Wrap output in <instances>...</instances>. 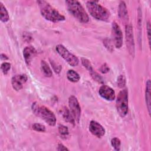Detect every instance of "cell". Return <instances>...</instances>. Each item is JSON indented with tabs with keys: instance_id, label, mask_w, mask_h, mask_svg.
I'll list each match as a JSON object with an SVG mask.
<instances>
[{
	"instance_id": "1",
	"label": "cell",
	"mask_w": 151,
	"mask_h": 151,
	"mask_svg": "<svg viewBox=\"0 0 151 151\" xmlns=\"http://www.w3.org/2000/svg\"><path fill=\"white\" fill-rule=\"evenodd\" d=\"M37 3L39 5L41 15L45 19L53 22L65 20L64 16L61 15L48 2L45 1H38Z\"/></svg>"
},
{
	"instance_id": "2",
	"label": "cell",
	"mask_w": 151,
	"mask_h": 151,
	"mask_svg": "<svg viewBox=\"0 0 151 151\" xmlns=\"http://www.w3.org/2000/svg\"><path fill=\"white\" fill-rule=\"evenodd\" d=\"M32 110L35 115L40 117L45 123L51 126H54L56 123V118L54 113L45 106L41 105L37 102L32 103Z\"/></svg>"
},
{
	"instance_id": "3",
	"label": "cell",
	"mask_w": 151,
	"mask_h": 151,
	"mask_svg": "<svg viewBox=\"0 0 151 151\" xmlns=\"http://www.w3.org/2000/svg\"><path fill=\"white\" fill-rule=\"evenodd\" d=\"M86 6L90 14L94 18L103 21H108L110 14L109 11L96 1H87Z\"/></svg>"
},
{
	"instance_id": "4",
	"label": "cell",
	"mask_w": 151,
	"mask_h": 151,
	"mask_svg": "<svg viewBox=\"0 0 151 151\" xmlns=\"http://www.w3.org/2000/svg\"><path fill=\"white\" fill-rule=\"evenodd\" d=\"M67 8L70 12L76 19L82 23H87L89 17L81 4L77 1H65Z\"/></svg>"
},
{
	"instance_id": "5",
	"label": "cell",
	"mask_w": 151,
	"mask_h": 151,
	"mask_svg": "<svg viewBox=\"0 0 151 151\" xmlns=\"http://www.w3.org/2000/svg\"><path fill=\"white\" fill-rule=\"evenodd\" d=\"M116 106L119 114L123 117L128 111V91L126 88L121 90L116 101Z\"/></svg>"
},
{
	"instance_id": "6",
	"label": "cell",
	"mask_w": 151,
	"mask_h": 151,
	"mask_svg": "<svg viewBox=\"0 0 151 151\" xmlns=\"http://www.w3.org/2000/svg\"><path fill=\"white\" fill-rule=\"evenodd\" d=\"M56 50L59 55L71 66L75 67L78 64V58L71 53L64 45L58 44L56 46Z\"/></svg>"
},
{
	"instance_id": "7",
	"label": "cell",
	"mask_w": 151,
	"mask_h": 151,
	"mask_svg": "<svg viewBox=\"0 0 151 151\" xmlns=\"http://www.w3.org/2000/svg\"><path fill=\"white\" fill-rule=\"evenodd\" d=\"M68 106L73 118L78 123L81 116V108L77 98L74 96H71L69 97Z\"/></svg>"
},
{
	"instance_id": "8",
	"label": "cell",
	"mask_w": 151,
	"mask_h": 151,
	"mask_svg": "<svg viewBox=\"0 0 151 151\" xmlns=\"http://www.w3.org/2000/svg\"><path fill=\"white\" fill-rule=\"evenodd\" d=\"M111 31L113 43L117 48H120L123 44V34L119 25L113 22L111 25Z\"/></svg>"
},
{
	"instance_id": "9",
	"label": "cell",
	"mask_w": 151,
	"mask_h": 151,
	"mask_svg": "<svg viewBox=\"0 0 151 151\" xmlns=\"http://www.w3.org/2000/svg\"><path fill=\"white\" fill-rule=\"evenodd\" d=\"M126 40L128 51L132 56L134 54V43L132 27L130 25L126 26Z\"/></svg>"
},
{
	"instance_id": "10",
	"label": "cell",
	"mask_w": 151,
	"mask_h": 151,
	"mask_svg": "<svg viewBox=\"0 0 151 151\" xmlns=\"http://www.w3.org/2000/svg\"><path fill=\"white\" fill-rule=\"evenodd\" d=\"M28 80L27 76L25 74H21L14 76L11 79V84L12 87L17 91L22 88L23 85Z\"/></svg>"
},
{
	"instance_id": "11",
	"label": "cell",
	"mask_w": 151,
	"mask_h": 151,
	"mask_svg": "<svg viewBox=\"0 0 151 151\" xmlns=\"http://www.w3.org/2000/svg\"><path fill=\"white\" fill-rule=\"evenodd\" d=\"M99 93L102 98L108 101H113L116 98L114 91L106 85H103L100 87Z\"/></svg>"
},
{
	"instance_id": "12",
	"label": "cell",
	"mask_w": 151,
	"mask_h": 151,
	"mask_svg": "<svg viewBox=\"0 0 151 151\" xmlns=\"http://www.w3.org/2000/svg\"><path fill=\"white\" fill-rule=\"evenodd\" d=\"M90 132L94 136L97 137H101L105 134L104 128L97 122L94 120H91L89 125Z\"/></svg>"
},
{
	"instance_id": "13",
	"label": "cell",
	"mask_w": 151,
	"mask_h": 151,
	"mask_svg": "<svg viewBox=\"0 0 151 151\" xmlns=\"http://www.w3.org/2000/svg\"><path fill=\"white\" fill-rule=\"evenodd\" d=\"M37 54V51L34 47L32 46L26 47L23 50V56L26 64L29 65Z\"/></svg>"
},
{
	"instance_id": "14",
	"label": "cell",
	"mask_w": 151,
	"mask_h": 151,
	"mask_svg": "<svg viewBox=\"0 0 151 151\" xmlns=\"http://www.w3.org/2000/svg\"><path fill=\"white\" fill-rule=\"evenodd\" d=\"M118 14L120 19L122 22L126 23L128 22L129 17H128V12L127 9V7L126 4L124 1H120L119 6L118 9Z\"/></svg>"
},
{
	"instance_id": "15",
	"label": "cell",
	"mask_w": 151,
	"mask_h": 151,
	"mask_svg": "<svg viewBox=\"0 0 151 151\" xmlns=\"http://www.w3.org/2000/svg\"><path fill=\"white\" fill-rule=\"evenodd\" d=\"M150 81L148 80L146 82V91H145V99H146V106L147 107L148 112L149 114H150V103H151V97H150Z\"/></svg>"
},
{
	"instance_id": "16",
	"label": "cell",
	"mask_w": 151,
	"mask_h": 151,
	"mask_svg": "<svg viewBox=\"0 0 151 151\" xmlns=\"http://www.w3.org/2000/svg\"><path fill=\"white\" fill-rule=\"evenodd\" d=\"M0 16H1V20L3 22H7L9 19L8 12L6 8L1 2H0Z\"/></svg>"
},
{
	"instance_id": "17",
	"label": "cell",
	"mask_w": 151,
	"mask_h": 151,
	"mask_svg": "<svg viewBox=\"0 0 151 151\" xmlns=\"http://www.w3.org/2000/svg\"><path fill=\"white\" fill-rule=\"evenodd\" d=\"M67 78L71 82H78L80 79V75L73 70H69L67 73Z\"/></svg>"
},
{
	"instance_id": "18",
	"label": "cell",
	"mask_w": 151,
	"mask_h": 151,
	"mask_svg": "<svg viewBox=\"0 0 151 151\" xmlns=\"http://www.w3.org/2000/svg\"><path fill=\"white\" fill-rule=\"evenodd\" d=\"M41 69L42 70L44 74L46 77H50L52 76V71H51L50 67H49V65L47 64V63L45 61H44V60L41 61Z\"/></svg>"
},
{
	"instance_id": "19",
	"label": "cell",
	"mask_w": 151,
	"mask_h": 151,
	"mask_svg": "<svg viewBox=\"0 0 151 151\" xmlns=\"http://www.w3.org/2000/svg\"><path fill=\"white\" fill-rule=\"evenodd\" d=\"M63 116L67 122L72 123H74V119L73 118L70 111L68 110L67 108H64V109L63 110Z\"/></svg>"
},
{
	"instance_id": "20",
	"label": "cell",
	"mask_w": 151,
	"mask_h": 151,
	"mask_svg": "<svg viewBox=\"0 0 151 151\" xmlns=\"http://www.w3.org/2000/svg\"><path fill=\"white\" fill-rule=\"evenodd\" d=\"M111 144L113 147L116 150H120V146H121V142L119 139L117 137H114L111 140Z\"/></svg>"
},
{
	"instance_id": "21",
	"label": "cell",
	"mask_w": 151,
	"mask_h": 151,
	"mask_svg": "<svg viewBox=\"0 0 151 151\" xmlns=\"http://www.w3.org/2000/svg\"><path fill=\"white\" fill-rule=\"evenodd\" d=\"M117 84L119 88H124L126 85V78L123 75H120L117 77Z\"/></svg>"
},
{
	"instance_id": "22",
	"label": "cell",
	"mask_w": 151,
	"mask_h": 151,
	"mask_svg": "<svg viewBox=\"0 0 151 151\" xmlns=\"http://www.w3.org/2000/svg\"><path fill=\"white\" fill-rule=\"evenodd\" d=\"M32 128L33 130L40 132H44L45 131V126L40 124V123H34L32 126Z\"/></svg>"
},
{
	"instance_id": "23",
	"label": "cell",
	"mask_w": 151,
	"mask_h": 151,
	"mask_svg": "<svg viewBox=\"0 0 151 151\" xmlns=\"http://www.w3.org/2000/svg\"><path fill=\"white\" fill-rule=\"evenodd\" d=\"M1 70L2 71V73L4 74H6L8 72V71L10 70L11 68V64L9 63H6V62H4L1 64Z\"/></svg>"
},
{
	"instance_id": "24",
	"label": "cell",
	"mask_w": 151,
	"mask_h": 151,
	"mask_svg": "<svg viewBox=\"0 0 151 151\" xmlns=\"http://www.w3.org/2000/svg\"><path fill=\"white\" fill-rule=\"evenodd\" d=\"M50 63H51V64L54 71L56 73H59L61 70V66L52 60H51Z\"/></svg>"
},
{
	"instance_id": "25",
	"label": "cell",
	"mask_w": 151,
	"mask_h": 151,
	"mask_svg": "<svg viewBox=\"0 0 151 151\" xmlns=\"http://www.w3.org/2000/svg\"><path fill=\"white\" fill-rule=\"evenodd\" d=\"M58 131L62 135H67L68 134V129L67 127L64 125L60 124L58 126Z\"/></svg>"
},
{
	"instance_id": "26",
	"label": "cell",
	"mask_w": 151,
	"mask_h": 151,
	"mask_svg": "<svg viewBox=\"0 0 151 151\" xmlns=\"http://www.w3.org/2000/svg\"><path fill=\"white\" fill-rule=\"evenodd\" d=\"M100 70L103 73H107L109 71V68L106 64H104L100 68Z\"/></svg>"
},
{
	"instance_id": "27",
	"label": "cell",
	"mask_w": 151,
	"mask_h": 151,
	"mask_svg": "<svg viewBox=\"0 0 151 151\" xmlns=\"http://www.w3.org/2000/svg\"><path fill=\"white\" fill-rule=\"evenodd\" d=\"M147 37H148V40H149V46L150 45V22H148L147 24Z\"/></svg>"
},
{
	"instance_id": "28",
	"label": "cell",
	"mask_w": 151,
	"mask_h": 151,
	"mask_svg": "<svg viewBox=\"0 0 151 151\" xmlns=\"http://www.w3.org/2000/svg\"><path fill=\"white\" fill-rule=\"evenodd\" d=\"M104 44H105L106 47L107 48H108L109 50L111 51V49H112L113 48H112V45H111V42H110V40L106 39V40L104 41Z\"/></svg>"
},
{
	"instance_id": "29",
	"label": "cell",
	"mask_w": 151,
	"mask_h": 151,
	"mask_svg": "<svg viewBox=\"0 0 151 151\" xmlns=\"http://www.w3.org/2000/svg\"><path fill=\"white\" fill-rule=\"evenodd\" d=\"M58 150H68V149H67L65 146H64L62 143H59L58 145Z\"/></svg>"
},
{
	"instance_id": "30",
	"label": "cell",
	"mask_w": 151,
	"mask_h": 151,
	"mask_svg": "<svg viewBox=\"0 0 151 151\" xmlns=\"http://www.w3.org/2000/svg\"><path fill=\"white\" fill-rule=\"evenodd\" d=\"M1 58L2 60H8V57L6 55L4 54H1Z\"/></svg>"
}]
</instances>
